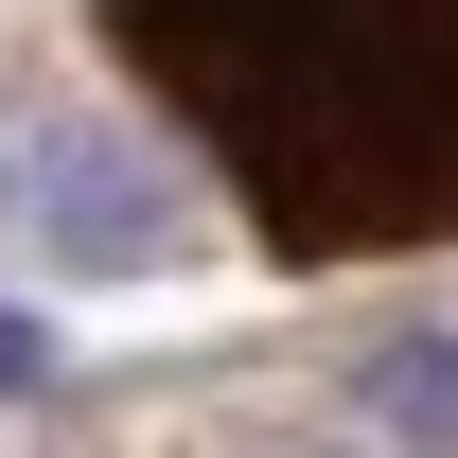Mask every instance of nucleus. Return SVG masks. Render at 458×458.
I'll list each match as a JSON object with an SVG mask.
<instances>
[{
    "instance_id": "nucleus-1",
    "label": "nucleus",
    "mask_w": 458,
    "mask_h": 458,
    "mask_svg": "<svg viewBox=\"0 0 458 458\" xmlns=\"http://www.w3.org/2000/svg\"><path fill=\"white\" fill-rule=\"evenodd\" d=\"M106 54L283 265L458 247V0H106Z\"/></svg>"
},
{
    "instance_id": "nucleus-2",
    "label": "nucleus",
    "mask_w": 458,
    "mask_h": 458,
    "mask_svg": "<svg viewBox=\"0 0 458 458\" xmlns=\"http://www.w3.org/2000/svg\"><path fill=\"white\" fill-rule=\"evenodd\" d=\"M36 229H54V265H89V283H141L159 265V176L123 159V141H36Z\"/></svg>"
},
{
    "instance_id": "nucleus-3",
    "label": "nucleus",
    "mask_w": 458,
    "mask_h": 458,
    "mask_svg": "<svg viewBox=\"0 0 458 458\" xmlns=\"http://www.w3.org/2000/svg\"><path fill=\"white\" fill-rule=\"evenodd\" d=\"M388 405H405V423H458V352H405V370H388Z\"/></svg>"
},
{
    "instance_id": "nucleus-4",
    "label": "nucleus",
    "mask_w": 458,
    "mask_h": 458,
    "mask_svg": "<svg viewBox=\"0 0 458 458\" xmlns=\"http://www.w3.org/2000/svg\"><path fill=\"white\" fill-rule=\"evenodd\" d=\"M36 370H54V335H36V318L0 300V388H36Z\"/></svg>"
}]
</instances>
